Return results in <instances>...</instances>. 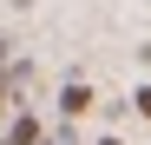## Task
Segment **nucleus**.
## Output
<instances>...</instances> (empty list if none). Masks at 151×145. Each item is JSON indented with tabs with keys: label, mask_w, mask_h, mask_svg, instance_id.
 <instances>
[{
	"label": "nucleus",
	"mask_w": 151,
	"mask_h": 145,
	"mask_svg": "<svg viewBox=\"0 0 151 145\" xmlns=\"http://www.w3.org/2000/svg\"><path fill=\"white\" fill-rule=\"evenodd\" d=\"M132 106H138V112L151 119V86H138V92H132Z\"/></svg>",
	"instance_id": "nucleus-3"
},
{
	"label": "nucleus",
	"mask_w": 151,
	"mask_h": 145,
	"mask_svg": "<svg viewBox=\"0 0 151 145\" xmlns=\"http://www.w3.org/2000/svg\"><path fill=\"white\" fill-rule=\"evenodd\" d=\"M59 112H66V119H79V112H92V86H79V79H72V86L59 92Z\"/></svg>",
	"instance_id": "nucleus-1"
},
{
	"label": "nucleus",
	"mask_w": 151,
	"mask_h": 145,
	"mask_svg": "<svg viewBox=\"0 0 151 145\" xmlns=\"http://www.w3.org/2000/svg\"><path fill=\"white\" fill-rule=\"evenodd\" d=\"M99 145H125V138H99Z\"/></svg>",
	"instance_id": "nucleus-4"
},
{
	"label": "nucleus",
	"mask_w": 151,
	"mask_h": 145,
	"mask_svg": "<svg viewBox=\"0 0 151 145\" xmlns=\"http://www.w3.org/2000/svg\"><path fill=\"white\" fill-rule=\"evenodd\" d=\"M0 145H40V119H33V112H20L13 125H7V138H0Z\"/></svg>",
	"instance_id": "nucleus-2"
}]
</instances>
